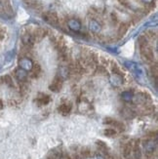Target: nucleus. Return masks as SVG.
I'll return each mask as SVG.
<instances>
[{"instance_id":"14","label":"nucleus","mask_w":158,"mask_h":159,"mask_svg":"<svg viewBox=\"0 0 158 159\" xmlns=\"http://www.w3.org/2000/svg\"><path fill=\"white\" fill-rule=\"evenodd\" d=\"M109 80H111V84L114 85V86H119L121 83H122V76L119 74H112L111 78H109Z\"/></svg>"},{"instance_id":"25","label":"nucleus","mask_w":158,"mask_h":159,"mask_svg":"<svg viewBox=\"0 0 158 159\" xmlns=\"http://www.w3.org/2000/svg\"><path fill=\"white\" fill-rule=\"evenodd\" d=\"M118 1H119L121 4L125 5V6H127V0H118Z\"/></svg>"},{"instance_id":"3","label":"nucleus","mask_w":158,"mask_h":159,"mask_svg":"<svg viewBox=\"0 0 158 159\" xmlns=\"http://www.w3.org/2000/svg\"><path fill=\"white\" fill-rule=\"evenodd\" d=\"M43 19L45 20V22H47L50 25H57L59 23V18L56 15V13L53 12H46L43 14Z\"/></svg>"},{"instance_id":"20","label":"nucleus","mask_w":158,"mask_h":159,"mask_svg":"<svg viewBox=\"0 0 158 159\" xmlns=\"http://www.w3.org/2000/svg\"><path fill=\"white\" fill-rule=\"evenodd\" d=\"M128 30V26L126 24H122L120 26H119V30H118V34L120 36H123L124 34L126 33V31Z\"/></svg>"},{"instance_id":"24","label":"nucleus","mask_w":158,"mask_h":159,"mask_svg":"<svg viewBox=\"0 0 158 159\" xmlns=\"http://www.w3.org/2000/svg\"><path fill=\"white\" fill-rule=\"evenodd\" d=\"M143 3H147V4H150L153 2V0H142Z\"/></svg>"},{"instance_id":"2","label":"nucleus","mask_w":158,"mask_h":159,"mask_svg":"<svg viewBox=\"0 0 158 159\" xmlns=\"http://www.w3.org/2000/svg\"><path fill=\"white\" fill-rule=\"evenodd\" d=\"M141 53H142V59L145 60L147 63H151L153 61V53L151 51V49L148 47V46H146V47H142L141 48Z\"/></svg>"},{"instance_id":"7","label":"nucleus","mask_w":158,"mask_h":159,"mask_svg":"<svg viewBox=\"0 0 158 159\" xmlns=\"http://www.w3.org/2000/svg\"><path fill=\"white\" fill-rule=\"evenodd\" d=\"M143 148H145L146 154L147 156L152 155L153 154V151L155 150V144H154L153 141H151V140L146 141L145 143H143Z\"/></svg>"},{"instance_id":"11","label":"nucleus","mask_w":158,"mask_h":159,"mask_svg":"<svg viewBox=\"0 0 158 159\" xmlns=\"http://www.w3.org/2000/svg\"><path fill=\"white\" fill-rule=\"evenodd\" d=\"M89 29H90V30L94 33H98L101 31L102 30V26L101 25L97 22V20H90V23H89Z\"/></svg>"},{"instance_id":"26","label":"nucleus","mask_w":158,"mask_h":159,"mask_svg":"<svg viewBox=\"0 0 158 159\" xmlns=\"http://www.w3.org/2000/svg\"><path fill=\"white\" fill-rule=\"evenodd\" d=\"M0 6H1V2H0Z\"/></svg>"},{"instance_id":"15","label":"nucleus","mask_w":158,"mask_h":159,"mask_svg":"<svg viewBox=\"0 0 158 159\" xmlns=\"http://www.w3.org/2000/svg\"><path fill=\"white\" fill-rule=\"evenodd\" d=\"M37 102H38L39 105L45 106V105H47V103L50 102V97L45 95V94H41V95H39V97L37 98Z\"/></svg>"},{"instance_id":"12","label":"nucleus","mask_w":158,"mask_h":159,"mask_svg":"<svg viewBox=\"0 0 158 159\" xmlns=\"http://www.w3.org/2000/svg\"><path fill=\"white\" fill-rule=\"evenodd\" d=\"M132 151H133V144L130 143L125 144L124 148H123V156H124L126 159H129L132 154Z\"/></svg>"},{"instance_id":"22","label":"nucleus","mask_w":158,"mask_h":159,"mask_svg":"<svg viewBox=\"0 0 158 159\" xmlns=\"http://www.w3.org/2000/svg\"><path fill=\"white\" fill-rule=\"evenodd\" d=\"M116 134V131L114 129H106L105 130V135L107 137H112Z\"/></svg>"},{"instance_id":"19","label":"nucleus","mask_w":158,"mask_h":159,"mask_svg":"<svg viewBox=\"0 0 158 159\" xmlns=\"http://www.w3.org/2000/svg\"><path fill=\"white\" fill-rule=\"evenodd\" d=\"M31 71H32V75H33V77H37L38 75H39V73H40V71H41V67H40V66H39V65H35V66H33V67H32Z\"/></svg>"},{"instance_id":"8","label":"nucleus","mask_w":158,"mask_h":159,"mask_svg":"<svg viewBox=\"0 0 158 159\" xmlns=\"http://www.w3.org/2000/svg\"><path fill=\"white\" fill-rule=\"evenodd\" d=\"M22 40H23V42L25 46L27 47H30L34 44V42H35V40H34L33 38V35H32V33H29V32H26L25 33L23 37H22Z\"/></svg>"},{"instance_id":"18","label":"nucleus","mask_w":158,"mask_h":159,"mask_svg":"<svg viewBox=\"0 0 158 159\" xmlns=\"http://www.w3.org/2000/svg\"><path fill=\"white\" fill-rule=\"evenodd\" d=\"M122 115L125 117V118H133L135 116V112L131 108H124L122 110Z\"/></svg>"},{"instance_id":"5","label":"nucleus","mask_w":158,"mask_h":159,"mask_svg":"<svg viewBox=\"0 0 158 159\" xmlns=\"http://www.w3.org/2000/svg\"><path fill=\"white\" fill-rule=\"evenodd\" d=\"M147 101V95L143 93H139V94L133 96V100H132V102L135 103V105H138V106L145 105Z\"/></svg>"},{"instance_id":"4","label":"nucleus","mask_w":158,"mask_h":159,"mask_svg":"<svg viewBox=\"0 0 158 159\" xmlns=\"http://www.w3.org/2000/svg\"><path fill=\"white\" fill-rule=\"evenodd\" d=\"M61 86H63V78H61L58 75V76L55 77V79L53 80L52 84L49 86V89L51 90V91L57 93L61 89Z\"/></svg>"},{"instance_id":"13","label":"nucleus","mask_w":158,"mask_h":159,"mask_svg":"<svg viewBox=\"0 0 158 159\" xmlns=\"http://www.w3.org/2000/svg\"><path fill=\"white\" fill-rule=\"evenodd\" d=\"M71 110V105L70 103H63V105H61L60 107H59V111L63 114V115H66L70 112Z\"/></svg>"},{"instance_id":"16","label":"nucleus","mask_w":158,"mask_h":159,"mask_svg":"<svg viewBox=\"0 0 158 159\" xmlns=\"http://www.w3.org/2000/svg\"><path fill=\"white\" fill-rule=\"evenodd\" d=\"M132 152L134 153L136 159H142V152H141V148L139 147V143H136L135 144H133Z\"/></svg>"},{"instance_id":"1","label":"nucleus","mask_w":158,"mask_h":159,"mask_svg":"<svg viewBox=\"0 0 158 159\" xmlns=\"http://www.w3.org/2000/svg\"><path fill=\"white\" fill-rule=\"evenodd\" d=\"M33 66L34 65L32 63V61L29 58H27V57L20 58L19 60V66H20V68H22V70H25L26 72L27 71H31Z\"/></svg>"},{"instance_id":"21","label":"nucleus","mask_w":158,"mask_h":159,"mask_svg":"<svg viewBox=\"0 0 158 159\" xmlns=\"http://www.w3.org/2000/svg\"><path fill=\"white\" fill-rule=\"evenodd\" d=\"M3 80L8 86H10V87L13 86V79H12V77L10 76V75H5V76L3 77Z\"/></svg>"},{"instance_id":"9","label":"nucleus","mask_w":158,"mask_h":159,"mask_svg":"<svg viewBox=\"0 0 158 159\" xmlns=\"http://www.w3.org/2000/svg\"><path fill=\"white\" fill-rule=\"evenodd\" d=\"M15 75H16V78L20 81V82H25L27 78V72L22 68H18L15 71Z\"/></svg>"},{"instance_id":"6","label":"nucleus","mask_w":158,"mask_h":159,"mask_svg":"<svg viewBox=\"0 0 158 159\" xmlns=\"http://www.w3.org/2000/svg\"><path fill=\"white\" fill-rule=\"evenodd\" d=\"M67 25L70 27V30L74 31V32H78L81 30V23L76 19H70L67 20Z\"/></svg>"},{"instance_id":"17","label":"nucleus","mask_w":158,"mask_h":159,"mask_svg":"<svg viewBox=\"0 0 158 159\" xmlns=\"http://www.w3.org/2000/svg\"><path fill=\"white\" fill-rule=\"evenodd\" d=\"M133 93L132 92H130V91H124L122 94H121V98L122 100L126 102H132L133 100Z\"/></svg>"},{"instance_id":"23","label":"nucleus","mask_w":158,"mask_h":159,"mask_svg":"<svg viewBox=\"0 0 158 159\" xmlns=\"http://www.w3.org/2000/svg\"><path fill=\"white\" fill-rule=\"evenodd\" d=\"M81 155H82V157L86 158V157H89V156H90L91 153H90V151H89V150H84V151H82Z\"/></svg>"},{"instance_id":"10","label":"nucleus","mask_w":158,"mask_h":159,"mask_svg":"<svg viewBox=\"0 0 158 159\" xmlns=\"http://www.w3.org/2000/svg\"><path fill=\"white\" fill-rule=\"evenodd\" d=\"M33 38L35 41H40L45 35H46V30L43 29H36L32 33Z\"/></svg>"}]
</instances>
